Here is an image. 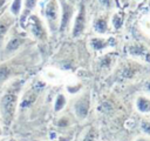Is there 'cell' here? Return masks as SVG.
Wrapping results in <instances>:
<instances>
[{
    "label": "cell",
    "mask_w": 150,
    "mask_h": 141,
    "mask_svg": "<svg viewBox=\"0 0 150 141\" xmlns=\"http://www.w3.org/2000/svg\"><path fill=\"white\" fill-rule=\"evenodd\" d=\"M18 106V90L9 87L0 98V123L4 128H9Z\"/></svg>",
    "instance_id": "cell-1"
},
{
    "label": "cell",
    "mask_w": 150,
    "mask_h": 141,
    "mask_svg": "<svg viewBox=\"0 0 150 141\" xmlns=\"http://www.w3.org/2000/svg\"><path fill=\"white\" fill-rule=\"evenodd\" d=\"M7 7L0 14V49L2 48L6 36L9 34V31H11V28L13 27V25L15 22V16L9 13Z\"/></svg>",
    "instance_id": "cell-2"
},
{
    "label": "cell",
    "mask_w": 150,
    "mask_h": 141,
    "mask_svg": "<svg viewBox=\"0 0 150 141\" xmlns=\"http://www.w3.org/2000/svg\"><path fill=\"white\" fill-rule=\"evenodd\" d=\"M45 16L48 21L50 29L57 28V19H59V5L56 0H48L45 6Z\"/></svg>",
    "instance_id": "cell-3"
},
{
    "label": "cell",
    "mask_w": 150,
    "mask_h": 141,
    "mask_svg": "<svg viewBox=\"0 0 150 141\" xmlns=\"http://www.w3.org/2000/svg\"><path fill=\"white\" fill-rule=\"evenodd\" d=\"M26 22L28 24V27H29V31L30 33L36 38V39H40V40H43L46 38V29L43 27V24L42 21L40 20V18L35 14H30ZM25 22V24H26Z\"/></svg>",
    "instance_id": "cell-4"
},
{
    "label": "cell",
    "mask_w": 150,
    "mask_h": 141,
    "mask_svg": "<svg viewBox=\"0 0 150 141\" xmlns=\"http://www.w3.org/2000/svg\"><path fill=\"white\" fill-rule=\"evenodd\" d=\"M22 43H23V38L20 36L19 34H13L12 36H9L4 46V56H9L11 54L15 53Z\"/></svg>",
    "instance_id": "cell-5"
},
{
    "label": "cell",
    "mask_w": 150,
    "mask_h": 141,
    "mask_svg": "<svg viewBox=\"0 0 150 141\" xmlns=\"http://www.w3.org/2000/svg\"><path fill=\"white\" fill-rule=\"evenodd\" d=\"M38 0H22V11L20 13V26L25 27V22L27 18L32 14V11L35 8Z\"/></svg>",
    "instance_id": "cell-6"
},
{
    "label": "cell",
    "mask_w": 150,
    "mask_h": 141,
    "mask_svg": "<svg viewBox=\"0 0 150 141\" xmlns=\"http://www.w3.org/2000/svg\"><path fill=\"white\" fill-rule=\"evenodd\" d=\"M84 24H86V18H84V6L82 5L79 12V15L75 19V25H74V29H73V35L74 36H79L83 28H84Z\"/></svg>",
    "instance_id": "cell-7"
},
{
    "label": "cell",
    "mask_w": 150,
    "mask_h": 141,
    "mask_svg": "<svg viewBox=\"0 0 150 141\" xmlns=\"http://www.w3.org/2000/svg\"><path fill=\"white\" fill-rule=\"evenodd\" d=\"M88 107H89V103H88V100L86 98H82L76 105H75V112L76 114L80 116V118H84L88 113Z\"/></svg>",
    "instance_id": "cell-8"
},
{
    "label": "cell",
    "mask_w": 150,
    "mask_h": 141,
    "mask_svg": "<svg viewBox=\"0 0 150 141\" xmlns=\"http://www.w3.org/2000/svg\"><path fill=\"white\" fill-rule=\"evenodd\" d=\"M8 11L12 15H14L15 18L20 15L21 11H22V0H12L8 4Z\"/></svg>",
    "instance_id": "cell-9"
},
{
    "label": "cell",
    "mask_w": 150,
    "mask_h": 141,
    "mask_svg": "<svg viewBox=\"0 0 150 141\" xmlns=\"http://www.w3.org/2000/svg\"><path fill=\"white\" fill-rule=\"evenodd\" d=\"M70 14H71V8L69 5L67 4H63V15H62V21H61V31H63L69 21V18H70Z\"/></svg>",
    "instance_id": "cell-10"
},
{
    "label": "cell",
    "mask_w": 150,
    "mask_h": 141,
    "mask_svg": "<svg viewBox=\"0 0 150 141\" xmlns=\"http://www.w3.org/2000/svg\"><path fill=\"white\" fill-rule=\"evenodd\" d=\"M137 107L141 112H150V101L144 98H139L137 101Z\"/></svg>",
    "instance_id": "cell-11"
},
{
    "label": "cell",
    "mask_w": 150,
    "mask_h": 141,
    "mask_svg": "<svg viewBox=\"0 0 150 141\" xmlns=\"http://www.w3.org/2000/svg\"><path fill=\"white\" fill-rule=\"evenodd\" d=\"M9 73H11V69H9V67H8L7 63L0 65V81L6 80L9 76Z\"/></svg>",
    "instance_id": "cell-12"
},
{
    "label": "cell",
    "mask_w": 150,
    "mask_h": 141,
    "mask_svg": "<svg viewBox=\"0 0 150 141\" xmlns=\"http://www.w3.org/2000/svg\"><path fill=\"white\" fill-rule=\"evenodd\" d=\"M95 29H96L97 32H100V33H103V32L107 29V22H105V20L98 19V20L96 21V24H95Z\"/></svg>",
    "instance_id": "cell-13"
},
{
    "label": "cell",
    "mask_w": 150,
    "mask_h": 141,
    "mask_svg": "<svg viewBox=\"0 0 150 141\" xmlns=\"http://www.w3.org/2000/svg\"><path fill=\"white\" fill-rule=\"evenodd\" d=\"M64 102H66L64 96L60 94V95L56 98V102H55V110H60V109L64 106Z\"/></svg>",
    "instance_id": "cell-14"
},
{
    "label": "cell",
    "mask_w": 150,
    "mask_h": 141,
    "mask_svg": "<svg viewBox=\"0 0 150 141\" xmlns=\"http://www.w3.org/2000/svg\"><path fill=\"white\" fill-rule=\"evenodd\" d=\"M11 0H0V14L6 9V7L8 6Z\"/></svg>",
    "instance_id": "cell-15"
},
{
    "label": "cell",
    "mask_w": 150,
    "mask_h": 141,
    "mask_svg": "<svg viewBox=\"0 0 150 141\" xmlns=\"http://www.w3.org/2000/svg\"><path fill=\"white\" fill-rule=\"evenodd\" d=\"M83 141H95V137L91 135V133H89V134L84 137V140H83Z\"/></svg>",
    "instance_id": "cell-16"
},
{
    "label": "cell",
    "mask_w": 150,
    "mask_h": 141,
    "mask_svg": "<svg viewBox=\"0 0 150 141\" xmlns=\"http://www.w3.org/2000/svg\"><path fill=\"white\" fill-rule=\"evenodd\" d=\"M143 129L148 133H150V123H143Z\"/></svg>",
    "instance_id": "cell-17"
},
{
    "label": "cell",
    "mask_w": 150,
    "mask_h": 141,
    "mask_svg": "<svg viewBox=\"0 0 150 141\" xmlns=\"http://www.w3.org/2000/svg\"><path fill=\"white\" fill-rule=\"evenodd\" d=\"M100 1H101L103 5H105V6H108V5H109V0H100Z\"/></svg>",
    "instance_id": "cell-18"
},
{
    "label": "cell",
    "mask_w": 150,
    "mask_h": 141,
    "mask_svg": "<svg viewBox=\"0 0 150 141\" xmlns=\"http://www.w3.org/2000/svg\"><path fill=\"white\" fill-rule=\"evenodd\" d=\"M8 141H15V140H14V139H9Z\"/></svg>",
    "instance_id": "cell-19"
},
{
    "label": "cell",
    "mask_w": 150,
    "mask_h": 141,
    "mask_svg": "<svg viewBox=\"0 0 150 141\" xmlns=\"http://www.w3.org/2000/svg\"><path fill=\"white\" fill-rule=\"evenodd\" d=\"M148 87H149V89H150V83H149V86H148Z\"/></svg>",
    "instance_id": "cell-20"
}]
</instances>
